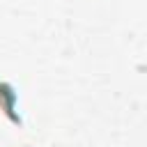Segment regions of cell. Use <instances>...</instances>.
<instances>
[{
  "mask_svg": "<svg viewBox=\"0 0 147 147\" xmlns=\"http://www.w3.org/2000/svg\"><path fill=\"white\" fill-rule=\"evenodd\" d=\"M0 108L9 115L11 122L21 124V117L16 115V92H14V87L7 85V83H0Z\"/></svg>",
  "mask_w": 147,
  "mask_h": 147,
  "instance_id": "6da1fadb",
  "label": "cell"
}]
</instances>
